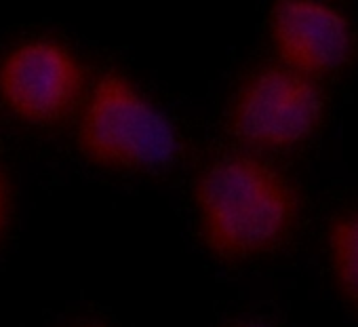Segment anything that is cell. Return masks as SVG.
I'll use <instances>...</instances> for the list:
<instances>
[{"label": "cell", "instance_id": "obj_1", "mask_svg": "<svg viewBox=\"0 0 358 327\" xmlns=\"http://www.w3.org/2000/svg\"><path fill=\"white\" fill-rule=\"evenodd\" d=\"M192 197L207 249L232 262L259 258L282 245L299 216L291 182L249 154L211 160L196 176Z\"/></svg>", "mask_w": 358, "mask_h": 327}, {"label": "cell", "instance_id": "obj_2", "mask_svg": "<svg viewBox=\"0 0 358 327\" xmlns=\"http://www.w3.org/2000/svg\"><path fill=\"white\" fill-rule=\"evenodd\" d=\"M78 112V150L97 167L156 174L182 154V135L173 120L120 72L101 74Z\"/></svg>", "mask_w": 358, "mask_h": 327}, {"label": "cell", "instance_id": "obj_3", "mask_svg": "<svg viewBox=\"0 0 358 327\" xmlns=\"http://www.w3.org/2000/svg\"><path fill=\"white\" fill-rule=\"evenodd\" d=\"M87 68L62 41L26 39L0 60V99L22 123L51 127L80 110Z\"/></svg>", "mask_w": 358, "mask_h": 327}, {"label": "cell", "instance_id": "obj_4", "mask_svg": "<svg viewBox=\"0 0 358 327\" xmlns=\"http://www.w3.org/2000/svg\"><path fill=\"white\" fill-rule=\"evenodd\" d=\"M322 118L318 89L289 68H262L236 89L228 110L232 133L255 148L280 150L308 139Z\"/></svg>", "mask_w": 358, "mask_h": 327}, {"label": "cell", "instance_id": "obj_5", "mask_svg": "<svg viewBox=\"0 0 358 327\" xmlns=\"http://www.w3.org/2000/svg\"><path fill=\"white\" fill-rule=\"evenodd\" d=\"M270 36L278 55L299 74L337 72L352 53L345 18L322 0H276Z\"/></svg>", "mask_w": 358, "mask_h": 327}, {"label": "cell", "instance_id": "obj_6", "mask_svg": "<svg viewBox=\"0 0 358 327\" xmlns=\"http://www.w3.org/2000/svg\"><path fill=\"white\" fill-rule=\"evenodd\" d=\"M329 256L341 295L358 310V211L333 222L329 230Z\"/></svg>", "mask_w": 358, "mask_h": 327}, {"label": "cell", "instance_id": "obj_7", "mask_svg": "<svg viewBox=\"0 0 358 327\" xmlns=\"http://www.w3.org/2000/svg\"><path fill=\"white\" fill-rule=\"evenodd\" d=\"M13 216V182L7 169L0 165V245H3Z\"/></svg>", "mask_w": 358, "mask_h": 327}, {"label": "cell", "instance_id": "obj_8", "mask_svg": "<svg viewBox=\"0 0 358 327\" xmlns=\"http://www.w3.org/2000/svg\"><path fill=\"white\" fill-rule=\"evenodd\" d=\"M228 327H270V325L259 323V321H236V323H232Z\"/></svg>", "mask_w": 358, "mask_h": 327}, {"label": "cell", "instance_id": "obj_9", "mask_svg": "<svg viewBox=\"0 0 358 327\" xmlns=\"http://www.w3.org/2000/svg\"><path fill=\"white\" fill-rule=\"evenodd\" d=\"M78 327H103V325H97V323H85V325H78Z\"/></svg>", "mask_w": 358, "mask_h": 327}]
</instances>
